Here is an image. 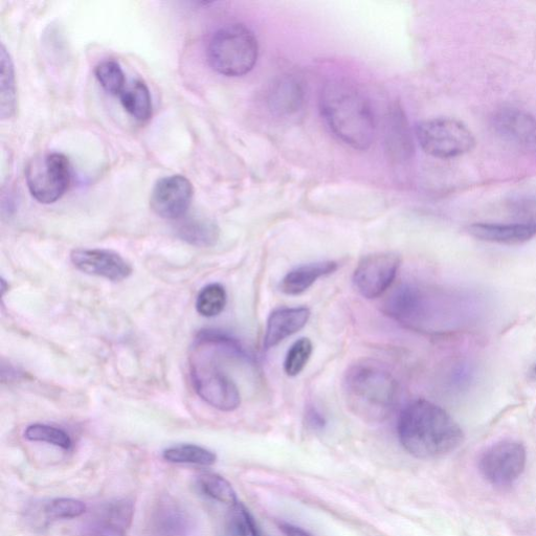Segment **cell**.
<instances>
[{
    "label": "cell",
    "mask_w": 536,
    "mask_h": 536,
    "mask_svg": "<svg viewBox=\"0 0 536 536\" xmlns=\"http://www.w3.org/2000/svg\"><path fill=\"white\" fill-rule=\"evenodd\" d=\"M197 485L201 493L206 497L229 506L238 503L235 490L225 478L212 473H206L198 477Z\"/></svg>",
    "instance_id": "24"
},
{
    "label": "cell",
    "mask_w": 536,
    "mask_h": 536,
    "mask_svg": "<svg viewBox=\"0 0 536 536\" xmlns=\"http://www.w3.org/2000/svg\"><path fill=\"white\" fill-rule=\"evenodd\" d=\"M249 512V509L239 502L232 506L223 525L222 536H251Z\"/></svg>",
    "instance_id": "30"
},
{
    "label": "cell",
    "mask_w": 536,
    "mask_h": 536,
    "mask_svg": "<svg viewBox=\"0 0 536 536\" xmlns=\"http://www.w3.org/2000/svg\"><path fill=\"white\" fill-rule=\"evenodd\" d=\"M310 318L306 307L280 308L268 318L263 346L270 350L305 327Z\"/></svg>",
    "instance_id": "14"
},
{
    "label": "cell",
    "mask_w": 536,
    "mask_h": 536,
    "mask_svg": "<svg viewBox=\"0 0 536 536\" xmlns=\"http://www.w3.org/2000/svg\"><path fill=\"white\" fill-rule=\"evenodd\" d=\"M511 209L519 218L518 222L536 227V195L522 196L513 200Z\"/></svg>",
    "instance_id": "31"
},
{
    "label": "cell",
    "mask_w": 536,
    "mask_h": 536,
    "mask_svg": "<svg viewBox=\"0 0 536 536\" xmlns=\"http://www.w3.org/2000/svg\"><path fill=\"white\" fill-rule=\"evenodd\" d=\"M307 422L312 429L316 430L323 429L326 424L324 417L315 409H311L307 413Z\"/></svg>",
    "instance_id": "32"
},
{
    "label": "cell",
    "mask_w": 536,
    "mask_h": 536,
    "mask_svg": "<svg viewBox=\"0 0 536 536\" xmlns=\"http://www.w3.org/2000/svg\"><path fill=\"white\" fill-rule=\"evenodd\" d=\"M473 237L491 243L520 244L536 236V227L528 223H475L468 228Z\"/></svg>",
    "instance_id": "16"
},
{
    "label": "cell",
    "mask_w": 536,
    "mask_h": 536,
    "mask_svg": "<svg viewBox=\"0 0 536 536\" xmlns=\"http://www.w3.org/2000/svg\"><path fill=\"white\" fill-rule=\"evenodd\" d=\"M26 180L31 195L38 203L54 204L71 185L70 161L59 152L38 155L26 169Z\"/></svg>",
    "instance_id": "7"
},
{
    "label": "cell",
    "mask_w": 536,
    "mask_h": 536,
    "mask_svg": "<svg viewBox=\"0 0 536 536\" xmlns=\"http://www.w3.org/2000/svg\"><path fill=\"white\" fill-rule=\"evenodd\" d=\"M498 136L524 151L536 150V119L518 108H503L493 118Z\"/></svg>",
    "instance_id": "13"
},
{
    "label": "cell",
    "mask_w": 536,
    "mask_h": 536,
    "mask_svg": "<svg viewBox=\"0 0 536 536\" xmlns=\"http://www.w3.org/2000/svg\"><path fill=\"white\" fill-rule=\"evenodd\" d=\"M178 237L199 248L212 247L219 239V229L209 219H189L177 231Z\"/></svg>",
    "instance_id": "20"
},
{
    "label": "cell",
    "mask_w": 536,
    "mask_h": 536,
    "mask_svg": "<svg viewBox=\"0 0 536 536\" xmlns=\"http://www.w3.org/2000/svg\"><path fill=\"white\" fill-rule=\"evenodd\" d=\"M163 457L170 463L194 464L200 466H211L215 464L216 455L199 445L180 444L171 446L163 453Z\"/></svg>",
    "instance_id": "23"
},
{
    "label": "cell",
    "mask_w": 536,
    "mask_h": 536,
    "mask_svg": "<svg viewBox=\"0 0 536 536\" xmlns=\"http://www.w3.org/2000/svg\"><path fill=\"white\" fill-rule=\"evenodd\" d=\"M258 40L243 25H229L219 29L211 38L207 50L212 69L227 77L249 74L257 62Z\"/></svg>",
    "instance_id": "4"
},
{
    "label": "cell",
    "mask_w": 536,
    "mask_h": 536,
    "mask_svg": "<svg viewBox=\"0 0 536 536\" xmlns=\"http://www.w3.org/2000/svg\"><path fill=\"white\" fill-rule=\"evenodd\" d=\"M338 270V263L324 261L297 267L282 280L280 289L288 296H298L306 292L320 278L333 274Z\"/></svg>",
    "instance_id": "17"
},
{
    "label": "cell",
    "mask_w": 536,
    "mask_h": 536,
    "mask_svg": "<svg viewBox=\"0 0 536 536\" xmlns=\"http://www.w3.org/2000/svg\"><path fill=\"white\" fill-rule=\"evenodd\" d=\"M133 504L119 500L103 506L96 517L95 532L102 536H123L131 525Z\"/></svg>",
    "instance_id": "18"
},
{
    "label": "cell",
    "mask_w": 536,
    "mask_h": 536,
    "mask_svg": "<svg viewBox=\"0 0 536 536\" xmlns=\"http://www.w3.org/2000/svg\"><path fill=\"white\" fill-rule=\"evenodd\" d=\"M197 524L192 513L173 498L164 497L149 512L147 536H195Z\"/></svg>",
    "instance_id": "10"
},
{
    "label": "cell",
    "mask_w": 536,
    "mask_h": 536,
    "mask_svg": "<svg viewBox=\"0 0 536 536\" xmlns=\"http://www.w3.org/2000/svg\"><path fill=\"white\" fill-rule=\"evenodd\" d=\"M314 346L309 339L303 338L297 341L287 352L284 362V370L288 376L299 375L306 367Z\"/></svg>",
    "instance_id": "29"
},
{
    "label": "cell",
    "mask_w": 536,
    "mask_h": 536,
    "mask_svg": "<svg viewBox=\"0 0 536 536\" xmlns=\"http://www.w3.org/2000/svg\"><path fill=\"white\" fill-rule=\"evenodd\" d=\"M397 434L404 449L419 459H435L456 451L464 440L458 422L428 400H415L402 410Z\"/></svg>",
    "instance_id": "1"
},
{
    "label": "cell",
    "mask_w": 536,
    "mask_h": 536,
    "mask_svg": "<svg viewBox=\"0 0 536 536\" xmlns=\"http://www.w3.org/2000/svg\"><path fill=\"white\" fill-rule=\"evenodd\" d=\"M71 260L82 273L113 282H121L132 274L130 264L113 251L77 249L72 252Z\"/></svg>",
    "instance_id": "12"
},
{
    "label": "cell",
    "mask_w": 536,
    "mask_h": 536,
    "mask_svg": "<svg viewBox=\"0 0 536 536\" xmlns=\"http://www.w3.org/2000/svg\"><path fill=\"white\" fill-rule=\"evenodd\" d=\"M25 437L29 441L46 442L63 450H70L73 445L69 434L61 429L47 426V424H31L25 431Z\"/></svg>",
    "instance_id": "27"
},
{
    "label": "cell",
    "mask_w": 536,
    "mask_h": 536,
    "mask_svg": "<svg viewBox=\"0 0 536 536\" xmlns=\"http://www.w3.org/2000/svg\"><path fill=\"white\" fill-rule=\"evenodd\" d=\"M532 374L536 377V365L533 368Z\"/></svg>",
    "instance_id": "35"
},
{
    "label": "cell",
    "mask_w": 536,
    "mask_h": 536,
    "mask_svg": "<svg viewBox=\"0 0 536 536\" xmlns=\"http://www.w3.org/2000/svg\"><path fill=\"white\" fill-rule=\"evenodd\" d=\"M526 462L525 446L518 441L504 440L486 450L480 458L479 469L490 484L507 486L522 476Z\"/></svg>",
    "instance_id": "8"
},
{
    "label": "cell",
    "mask_w": 536,
    "mask_h": 536,
    "mask_svg": "<svg viewBox=\"0 0 536 536\" xmlns=\"http://www.w3.org/2000/svg\"><path fill=\"white\" fill-rule=\"evenodd\" d=\"M191 376L196 393L208 405L222 412H232L239 408L241 396L236 384L198 346L192 356Z\"/></svg>",
    "instance_id": "5"
},
{
    "label": "cell",
    "mask_w": 536,
    "mask_h": 536,
    "mask_svg": "<svg viewBox=\"0 0 536 536\" xmlns=\"http://www.w3.org/2000/svg\"><path fill=\"white\" fill-rule=\"evenodd\" d=\"M400 259L393 253H376L364 257L355 268L353 282L364 298L381 297L391 286L399 270Z\"/></svg>",
    "instance_id": "9"
},
{
    "label": "cell",
    "mask_w": 536,
    "mask_h": 536,
    "mask_svg": "<svg viewBox=\"0 0 536 536\" xmlns=\"http://www.w3.org/2000/svg\"><path fill=\"white\" fill-rule=\"evenodd\" d=\"M227 305V292L221 284L207 285L199 293L196 300V310L200 316L214 318L225 310Z\"/></svg>",
    "instance_id": "25"
},
{
    "label": "cell",
    "mask_w": 536,
    "mask_h": 536,
    "mask_svg": "<svg viewBox=\"0 0 536 536\" xmlns=\"http://www.w3.org/2000/svg\"><path fill=\"white\" fill-rule=\"evenodd\" d=\"M95 75L104 91L110 95L120 96L126 86L125 74L121 65L115 60L100 62L95 69Z\"/></svg>",
    "instance_id": "26"
},
{
    "label": "cell",
    "mask_w": 536,
    "mask_h": 536,
    "mask_svg": "<svg viewBox=\"0 0 536 536\" xmlns=\"http://www.w3.org/2000/svg\"><path fill=\"white\" fill-rule=\"evenodd\" d=\"M416 137L424 152L441 160L458 158L476 145L474 134L462 122L436 118L417 125Z\"/></svg>",
    "instance_id": "6"
},
{
    "label": "cell",
    "mask_w": 536,
    "mask_h": 536,
    "mask_svg": "<svg viewBox=\"0 0 536 536\" xmlns=\"http://www.w3.org/2000/svg\"><path fill=\"white\" fill-rule=\"evenodd\" d=\"M388 145L398 158L407 160L413 152L411 134L404 113L397 108L389 118Z\"/></svg>",
    "instance_id": "22"
},
{
    "label": "cell",
    "mask_w": 536,
    "mask_h": 536,
    "mask_svg": "<svg viewBox=\"0 0 536 536\" xmlns=\"http://www.w3.org/2000/svg\"><path fill=\"white\" fill-rule=\"evenodd\" d=\"M86 505L76 499H55L44 507V515L48 520H71L84 515Z\"/></svg>",
    "instance_id": "28"
},
{
    "label": "cell",
    "mask_w": 536,
    "mask_h": 536,
    "mask_svg": "<svg viewBox=\"0 0 536 536\" xmlns=\"http://www.w3.org/2000/svg\"><path fill=\"white\" fill-rule=\"evenodd\" d=\"M194 190L191 182L183 175L162 178L155 184L150 197L152 211L164 219H180L188 212Z\"/></svg>",
    "instance_id": "11"
},
{
    "label": "cell",
    "mask_w": 536,
    "mask_h": 536,
    "mask_svg": "<svg viewBox=\"0 0 536 536\" xmlns=\"http://www.w3.org/2000/svg\"><path fill=\"white\" fill-rule=\"evenodd\" d=\"M267 102L276 116L288 117L297 114L305 102L302 81L293 75L279 78L272 85Z\"/></svg>",
    "instance_id": "15"
},
{
    "label": "cell",
    "mask_w": 536,
    "mask_h": 536,
    "mask_svg": "<svg viewBox=\"0 0 536 536\" xmlns=\"http://www.w3.org/2000/svg\"><path fill=\"white\" fill-rule=\"evenodd\" d=\"M127 113L139 122H147L152 116V100L148 86L142 80H134L119 96Z\"/></svg>",
    "instance_id": "19"
},
{
    "label": "cell",
    "mask_w": 536,
    "mask_h": 536,
    "mask_svg": "<svg viewBox=\"0 0 536 536\" xmlns=\"http://www.w3.org/2000/svg\"><path fill=\"white\" fill-rule=\"evenodd\" d=\"M281 529L286 536H312L302 528L289 524L282 525Z\"/></svg>",
    "instance_id": "33"
},
{
    "label": "cell",
    "mask_w": 536,
    "mask_h": 536,
    "mask_svg": "<svg viewBox=\"0 0 536 536\" xmlns=\"http://www.w3.org/2000/svg\"><path fill=\"white\" fill-rule=\"evenodd\" d=\"M249 524L251 536H267L262 530V528L259 526L258 522L255 520L251 512H249Z\"/></svg>",
    "instance_id": "34"
},
{
    "label": "cell",
    "mask_w": 536,
    "mask_h": 536,
    "mask_svg": "<svg viewBox=\"0 0 536 536\" xmlns=\"http://www.w3.org/2000/svg\"><path fill=\"white\" fill-rule=\"evenodd\" d=\"M320 105L335 137L356 150L370 148L375 136V118L362 89L348 80H330L323 87Z\"/></svg>",
    "instance_id": "2"
},
{
    "label": "cell",
    "mask_w": 536,
    "mask_h": 536,
    "mask_svg": "<svg viewBox=\"0 0 536 536\" xmlns=\"http://www.w3.org/2000/svg\"><path fill=\"white\" fill-rule=\"evenodd\" d=\"M0 65H2V84H0V108L2 119L7 120L15 115L16 111V84L14 65L6 47L0 49Z\"/></svg>",
    "instance_id": "21"
},
{
    "label": "cell",
    "mask_w": 536,
    "mask_h": 536,
    "mask_svg": "<svg viewBox=\"0 0 536 536\" xmlns=\"http://www.w3.org/2000/svg\"><path fill=\"white\" fill-rule=\"evenodd\" d=\"M343 394L349 410L363 421L381 423L394 412L399 389L393 374L381 363L364 360L344 376Z\"/></svg>",
    "instance_id": "3"
}]
</instances>
